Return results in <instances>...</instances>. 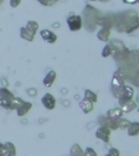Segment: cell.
<instances>
[{
  "mask_svg": "<svg viewBox=\"0 0 139 156\" xmlns=\"http://www.w3.org/2000/svg\"><path fill=\"white\" fill-rule=\"evenodd\" d=\"M127 61L130 62L134 67H139V50H134V51H130L128 53V58Z\"/></svg>",
  "mask_w": 139,
  "mask_h": 156,
  "instance_id": "12",
  "label": "cell"
},
{
  "mask_svg": "<svg viewBox=\"0 0 139 156\" xmlns=\"http://www.w3.org/2000/svg\"><path fill=\"white\" fill-rule=\"evenodd\" d=\"M123 2L126 3V5H135L137 3V0H122Z\"/></svg>",
  "mask_w": 139,
  "mask_h": 156,
  "instance_id": "31",
  "label": "cell"
},
{
  "mask_svg": "<svg viewBox=\"0 0 139 156\" xmlns=\"http://www.w3.org/2000/svg\"><path fill=\"white\" fill-rule=\"evenodd\" d=\"M2 2H3V0H0V5H1Z\"/></svg>",
  "mask_w": 139,
  "mask_h": 156,
  "instance_id": "33",
  "label": "cell"
},
{
  "mask_svg": "<svg viewBox=\"0 0 139 156\" xmlns=\"http://www.w3.org/2000/svg\"><path fill=\"white\" fill-rule=\"evenodd\" d=\"M113 53H114V46H113V44H105L104 48L102 49L101 55H102L103 58H109V56H111Z\"/></svg>",
  "mask_w": 139,
  "mask_h": 156,
  "instance_id": "18",
  "label": "cell"
},
{
  "mask_svg": "<svg viewBox=\"0 0 139 156\" xmlns=\"http://www.w3.org/2000/svg\"><path fill=\"white\" fill-rule=\"evenodd\" d=\"M26 27L28 29H31L32 32L36 33L37 30H38L39 25H38V23L35 22V21H28V22H27V24H26Z\"/></svg>",
  "mask_w": 139,
  "mask_h": 156,
  "instance_id": "23",
  "label": "cell"
},
{
  "mask_svg": "<svg viewBox=\"0 0 139 156\" xmlns=\"http://www.w3.org/2000/svg\"><path fill=\"white\" fill-rule=\"evenodd\" d=\"M138 113H139V106H138Z\"/></svg>",
  "mask_w": 139,
  "mask_h": 156,
  "instance_id": "35",
  "label": "cell"
},
{
  "mask_svg": "<svg viewBox=\"0 0 139 156\" xmlns=\"http://www.w3.org/2000/svg\"><path fill=\"white\" fill-rule=\"evenodd\" d=\"M135 102H136L137 104H139V93L136 95V100H135Z\"/></svg>",
  "mask_w": 139,
  "mask_h": 156,
  "instance_id": "32",
  "label": "cell"
},
{
  "mask_svg": "<svg viewBox=\"0 0 139 156\" xmlns=\"http://www.w3.org/2000/svg\"><path fill=\"white\" fill-rule=\"evenodd\" d=\"M98 124L101 127H107L111 131H114V130H119L117 129V125H116V119H112V118H109L108 116L104 115H101V116L98 117Z\"/></svg>",
  "mask_w": 139,
  "mask_h": 156,
  "instance_id": "5",
  "label": "cell"
},
{
  "mask_svg": "<svg viewBox=\"0 0 139 156\" xmlns=\"http://www.w3.org/2000/svg\"><path fill=\"white\" fill-rule=\"evenodd\" d=\"M35 34H36V33L32 32V30L27 28L26 26L21 27V29H20V36H21L22 39L26 40V41H33L35 38Z\"/></svg>",
  "mask_w": 139,
  "mask_h": 156,
  "instance_id": "9",
  "label": "cell"
},
{
  "mask_svg": "<svg viewBox=\"0 0 139 156\" xmlns=\"http://www.w3.org/2000/svg\"><path fill=\"white\" fill-rule=\"evenodd\" d=\"M137 3H139V0H137Z\"/></svg>",
  "mask_w": 139,
  "mask_h": 156,
  "instance_id": "34",
  "label": "cell"
},
{
  "mask_svg": "<svg viewBox=\"0 0 139 156\" xmlns=\"http://www.w3.org/2000/svg\"><path fill=\"white\" fill-rule=\"evenodd\" d=\"M111 35V28H108V27H102V28L97 33V38L100 40V41L107 42L109 39H110Z\"/></svg>",
  "mask_w": 139,
  "mask_h": 156,
  "instance_id": "10",
  "label": "cell"
},
{
  "mask_svg": "<svg viewBox=\"0 0 139 156\" xmlns=\"http://www.w3.org/2000/svg\"><path fill=\"white\" fill-rule=\"evenodd\" d=\"M137 107V103L135 102V101H130V102H127L126 104H124V105H122L121 106V108H122V111H123V113H130V112H133V111L135 110Z\"/></svg>",
  "mask_w": 139,
  "mask_h": 156,
  "instance_id": "19",
  "label": "cell"
},
{
  "mask_svg": "<svg viewBox=\"0 0 139 156\" xmlns=\"http://www.w3.org/2000/svg\"><path fill=\"white\" fill-rule=\"evenodd\" d=\"M40 37L42 38L44 41H46L47 44H54L57 41V39H58L57 35L53 32H51V30H49V29H42V30H40Z\"/></svg>",
  "mask_w": 139,
  "mask_h": 156,
  "instance_id": "8",
  "label": "cell"
},
{
  "mask_svg": "<svg viewBox=\"0 0 139 156\" xmlns=\"http://www.w3.org/2000/svg\"><path fill=\"white\" fill-rule=\"evenodd\" d=\"M91 1H96V0H91Z\"/></svg>",
  "mask_w": 139,
  "mask_h": 156,
  "instance_id": "36",
  "label": "cell"
},
{
  "mask_svg": "<svg viewBox=\"0 0 139 156\" xmlns=\"http://www.w3.org/2000/svg\"><path fill=\"white\" fill-rule=\"evenodd\" d=\"M42 103L47 110H53L54 107H56L57 100L51 93H46L42 98Z\"/></svg>",
  "mask_w": 139,
  "mask_h": 156,
  "instance_id": "7",
  "label": "cell"
},
{
  "mask_svg": "<svg viewBox=\"0 0 139 156\" xmlns=\"http://www.w3.org/2000/svg\"><path fill=\"white\" fill-rule=\"evenodd\" d=\"M84 156H98V154L93 147L88 146V147H86V149L84 150Z\"/></svg>",
  "mask_w": 139,
  "mask_h": 156,
  "instance_id": "24",
  "label": "cell"
},
{
  "mask_svg": "<svg viewBox=\"0 0 139 156\" xmlns=\"http://www.w3.org/2000/svg\"><path fill=\"white\" fill-rule=\"evenodd\" d=\"M130 79H132L133 85H135V86H137V87H139V74H138V69H137V71L135 72L134 75L130 76Z\"/></svg>",
  "mask_w": 139,
  "mask_h": 156,
  "instance_id": "28",
  "label": "cell"
},
{
  "mask_svg": "<svg viewBox=\"0 0 139 156\" xmlns=\"http://www.w3.org/2000/svg\"><path fill=\"white\" fill-rule=\"evenodd\" d=\"M104 156H121V153H120V151L117 149H115V147H110L109 151H108V153L105 154Z\"/></svg>",
  "mask_w": 139,
  "mask_h": 156,
  "instance_id": "26",
  "label": "cell"
},
{
  "mask_svg": "<svg viewBox=\"0 0 139 156\" xmlns=\"http://www.w3.org/2000/svg\"><path fill=\"white\" fill-rule=\"evenodd\" d=\"M20 5H21V0H10V5H11V8H13V9L17 8Z\"/></svg>",
  "mask_w": 139,
  "mask_h": 156,
  "instance_id": "29",
  "label": "cell"
},
{
  "mask_svg": "<svg viewBox=\"0 0 139 156\" xmlns=\"http://www.w3.org/2000/svg\"><path fill=\"white\" fill-rule=\"evenodd\" d=\"M31 108H32V103L24 102V101H23V102L19 105V107L16 108L17 115H19V116H24L25 114L28 113V111L31 110Z\"/></svg>",
  "mask_w": 139,
  "mask_h": 156,
  "instance_id": "15",
  "label": "cell"
},
{
  "mask_svg": "<svg viewBox=\"0 0 139 156\" xmlns=\"http://www.w3.org/2000/svg\"><path fill=\"white\" fill-rule=\"evenodd\" d=\"M134 95H135L134 88H133L132 86H130V85H125L123 92L121 93L120 97L117 98V100H119V104H120V106H122V105L126 104L127 102L132 101L133 98H134Z\"/></svg>",
  "mask_w": 139,
  "mask_h": 156,
  "instance_id": "3",
  "label": "cell"
},
{
  "mask_svg": "<svg viewBox=\"0 0 139 156\" xmlns=\"http://www.w3.org/2000/svg\"><path fill=\"white\" fill-rule=\"evenodd\" d=\"M123 111L121 107H114V108H110L108 110L105 116H108L109 118H112V119H117L120 117H123Z\"/></svg>",
  "mask_w": 139,
  "mask_h": 156,
  "instance_id": "14",
  "label": "cell"
},
{
  "mask_svg": "<svg viewBox=\"0 0 139 156\" xmlns=\"http://www.w3.org/2000/svg\"><path fill=\"white\" fill-rule=\"evenodd\" d=\"M127 133L130 136H137L139 134V122H133L127 127Z\"/></svg>",
  "mask_w": 139,
  "mask_h": 156,
  "instance_id": "16",
  "label": "cell"
},
{
  "mask_svg": "<svg viewBox=\"0 0 139 156\" xmlns=\"http://www.w3.org/2000/svg\"><path fill=\"white\" fill-rule=\"evenodd\" d=\"M79 107H81V110L84 112V114H89V113H91L93 111V103L86 100V99H83L79 102Z\"/></svg>",
  "mask_w": 139,
  "mask_h": 156,
  "instance_id": "13",
  "label": "cell"
},
{
  "mask_svg": "<svg viewBox=\"0 0 139 156\" xmlns=\"http://www.w3.org/2000/svg\"><path fill=\"white\" fill-rule=\"evenodd\" d=\"M5 153H7V145L0 144V156H3Z\"/></svg>",
  "mask_w": 139,
  "mask_h": 156,
  "instance_id": "30",
  "label": "cell"
},
{
  "mask_svg": "<svg viewBox=\"0 0 139 156\" xmlns=\"http://www.w3.org/2000/svg\"><path fill=\"white\" fill-rule=\"evenodd\" d=\"M96 138L101 141H103L104 143H109L111 139V130L107 127H101L99 126L96 130V133H95Z\"/></svg>",
  "mask_w": 139,
  "mask_h": 156,
  "instance_id": "6",
  "label": "cell"
},
{
  "mask_svg": "<svg viewBox=\"0 0 139 156\" xmlns=\"http://www.w3.org/2000/svg\"><path fill=\"white\" fill-rule=\"evenodd\" d=\"M0 98L7 99V100H12L14 95L8 90L7 88H0Z\"/></svg>",
  "mask_w": 139,
  "mask_h": 156,
  "instance_id": "22",
  "label": "cell"
},
{
  "mask_svg": "<svg viewBox=\"0 0 139 156\" xmlns=\"http://www.w3.org/2000/svg\"><path fill=\"white\" fill-rule=\"evenodd\" d=\"M70 156H84V151L82 150L81 145L77 143H74L71 147Z\"/></svg>",
  "mask_w": 139,
  "mask_h": 156,
  "instance_id": "17",
  "label": "cell"
},
{
  "mask_svg": "<svg viewBox=\"0 0 139 156\" xmlns=\"http://www.w3.org/2000/svg\"><path fill=\"white\" fill-rule=\"evenodd\" d=\"M138 74H139V71H138Z\"/></svg>",
  "mask_w": 139,
  "mask_h": 156,
  "instance_id": "37",
  "label": "cell"
},
{
  "mask_svg": "<svg viewBox=\"0 0 139 156\" xmlns=\"http://www.w3.org/2000/svg\"><path fill=\"white\" fill-rule=\"evenodd\" d=\"M130 122L126 118H123V117H120L116 119V125H117V129H127V127L130 126Z\"/></svg>",
  "mask_w": 139,
  "mask_h": 156,
  "instance_id": "21",
  "label": "cell"
},
{
  "mask_svg": "<svg viewBox=\"0 0 139 156\" xmlns=\"http://www.w3.org/2000/svg\"><path fill=\"white\" fill-rule=\"evenodd\" d=\"M0 106L5 107L7 110H10V107H11V100H7V99L0 98Z\"/></svg>",
  "mask_w": 139,
  "mask_h": 156,
  "instance_id": "25",
  "label": "cell"
},
{
  "mask_svg": "<svg viewBox=\"0 0 139 156\" xmlns=\"http://www.w3.org/2000/svg\"><path fill=\"white\" fill-rule=\"evenodd\" d=\"M84 99L90 101V102H93V103H97V101H98L97 94H96L95 92H93L91 90H88V89L85 90V92H84Z\"/></svg>",
  "mask_w": 139,
  "mask_h": 156,
  "instance_id": "20",
  "label": "cell"
},
{
  "mask_svg": "<svg viewBox=\"0 0 139 156\" xmlns=\"http://www.w3.org/2000/svg\"><path fill=\"white\" fill-rule=\"evenodd\" d=\"M115 26L119 32L126 33V34L135 32L139 27V17L137 12L126 11L119 14L115 19Z\"/></svg>",
  "mask_w": 139,
  "mask_h": 156,
  "instance_id": "1",
  "label": "cell"
},
{
  "mask_svg": "<svg viewBox=\"0 0 139 156\" xmlns=\"http://www.w3.org/2000/svg\"><path fill=\"white\" fill-rule=\"evenodd\" d=\"M127 79V74L123 68H119L113 74L112 81H111V93L114 98H119L123 92L125 87V80Z\"/></svg>",
  "mask_w": 139,
  "mask_h": 156,
  "instance_id": "2",
  "label": "cell"
},
{
  "mask_svg": "<svg viewBox=\"0 0 139 156\" xmlns=\"http://www.w3.org/2000/svg\"><path fill=\"white\" fill-rule=\"evenodd\" d=\"M56 78H57V73L54 71H50V72H48V74H47L46 76H45L44 80H42V83H44L45 87L50 88L52 85H53Z\"/></svg>",
  "mask_w": 139,
  "mask_h": 156,
  "instance_id": "11",
  "label": "cell"
},
{
  "mask_svg": "<svg viewBox=\"0 0 139 156\" xmlns=\"http://www.w3.org/2000/svg\"><path fill=\"white\" fill-rule=\"evenodd\" d=\"M66 23L71 32H77L83 26V20L81 15L72 14L66 19Z\"/></svg>",
  "mask_w": 139,
  "mask_h": 156,
  "instance_id": "4",
  "label": "cell"
},
{
  "mask_svg": "<svg viewBox=\"0 0 139 156\" xmlns=\"http://www.w3.org/2000/svg\"><path fill=\"white\" fill-rule=\"evenodd\" d=\"M37 1H38L40 5H45V7H51V5H53L58 0H37Z\"/></svg>",
  "mask_w": 139,
  "mask_h": 156,
  "instance_id": "27",
  "label": "cell"
}]
</instances>
